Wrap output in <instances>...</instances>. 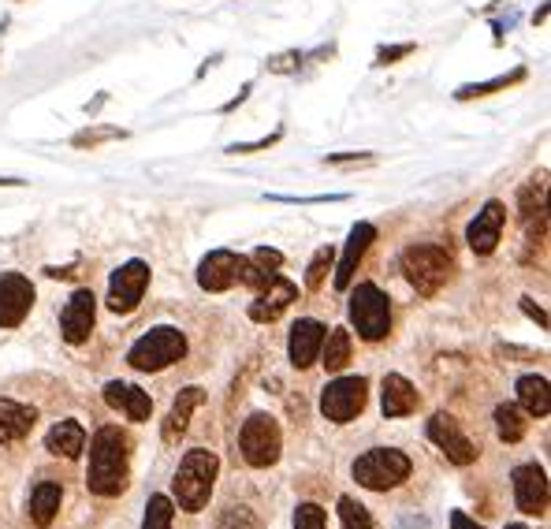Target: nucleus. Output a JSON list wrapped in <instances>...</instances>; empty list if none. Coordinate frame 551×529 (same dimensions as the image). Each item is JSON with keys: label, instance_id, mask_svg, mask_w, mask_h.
I'll use <instances>...</instances> for the list:
<instances>
[{"label": "nucleus", "instance_id": "obj_1", "mask_svg": "<svg viewBox=\"0 0 551 529\" xmlns=\"http://www.w3.org/2000/svg\"><path fill=\"white\" fill-rule=\"evenodd\" d=\"M131 481V436L120 425H101L90 440V470H86V485L94 496H120Z\"/></svg>", "mask_w": 551, "mask_h": 529}, {"label": "nucleus", "instance_id": "obj_2", "mask_svg": "<svg viewBox=\"0 0 551 529\" xmlns=\"http://www.w3.org/2000/svg\"><path fill=\"white\" fill-rule=\"evenodd\" d=\"M216 474H220L216 451H205V448L187 451L172 481V492H175V500H179V507L190 511V515L205 511V507H209V496H213Z\"/></svg>", "mask_w": 551, "mask_h": 529}, {"label": "nucleus", "instance_id": "obj_3", "mask_svg": "<svg viewBox=\"0 0 551 529\" xmlns=\"http://www.w3.org/2000/svg\"><path fill=\"white\" fill-rule=\"evenodd\" d=\"M183 354H187V336L172 325H157L149 328L142 340H135V347L127 351V366L138 373H161V369L175 366Z\"/></svg>", "mask_w": 551, "mask_h": 529}, {"label": "nucleus", "instance_id": "obj_4", "mask_svg": "<svg viewBox=\"0 0 551 529\" xmlns=\"http://www.w3.org/2000/svg\"><path fill=\"white\" fill-rule=\"evenodd\" d=\"M451 272H455V261L447 254L444 246H432V243H417L410 246L403 254V276L410 280L417 295H436L440 287L451 280Z\"/></svg>", "mask_w": 551, "mask_h": 529}, {"label": "nucleus", "instance_id": "obj_5", "mask_svg": "<svg viewBox=\"0 0 551 529\" xmlns=\"http://www.w3.org/2000/svg\"><path fill=\"white\" fill-rule=\"evenodd\" d=\"M354 481L369 492H388L399 489L406 477H410V459L399 448H369L365 455L354 459L350 466Z\"/></svg>", "mask_w": 551, "mask_h": 529}, {"label": "nucleus", "instance_id": "obj_6", "mask_svg": "<svg viewBox=\"0 0 551 529\" xmlns=\"http://www.w3.org/2000/svg\"><path fill=\"white\" fill-rule=\"evenodd\" d=\"M350 325L358 328V336L369 343L384 340L391 332V302L377 284H358L350 291Z\"/></svg>", "mask_w": 551, "mask_h": 529}, {"label": "nucleus", "instance_id": "obj_7", "mask_svg": "<svg viewBox=\"0 0 551 529\" xmlns=\"http://www.w3.org/2000/svg\"><path fill=\"white\" fill-rule=\"evenodd\" d=\"M239 448H242V459L250 462V466H257V470L276 466L283 451L280 421L272 418V414H250V418L242 421Z\"/></svg>", "mask_w": 551, "mask_h": 529}, {"label": "nucleus", "instance_id": "obj_8", "mask_svg": "<svg viewBox=\"0 0 551 529\" xmlns=\"http://www.w3.org/2000/svg\"><path fill=\"white\" fill-rule=\"evenodd\" d=\"M365 399H369V380L339 377L321 392V414L328 421H336V425H347L365 410Z\"/></svg>", "mask_w": 551, "mask_h": 529}, {"label": "nucleus", "instance_id": "obj_9", "mask_svg": "<svg viewBox=\"0 0 551 529\" xmlns=\"http://www.w3.org/2000/svg\"><path fill=\"white\" fill-rule=\"evenodd\" d=\"M146 287H149V265L131 258L127 265H120V269L112 272V280H108V310L135 313L138 306H142Z\"/></svg>", "mask_w": 551, "mask_h": 529}, {"label": "nucleus", "instance_id": "obj_10", "mask_svg": "<svg viewBox=\"0 0 551 529\" xmlns=\"http://www.w3.org/2000/svg\"><path fill=\"white\" fill-rule=\"evenodd\" d=\"M425 433H429V440L436 444V448L444 451L447 462H455V466H470V462H477V455H481L477 444L462 433V425H458L451 414H432Z\"/></svg>", "mask_w": 551, "mask_h": 529}, {"label": "nucleus", "instance_id": "obj_11", "mask_svg": "<svg viewBox=\"0 0 551 529\" xmlns=\"http://www.w3.org/2000/svg\"><path fill=\"white\" fill-rule=\"evenodd\" d=\"M511 485H514V503H518L522 515L540 518L548 511V474H544V466H537V462L514 466Z\"/></svg>", "mask_w": 551, "mask_h": 529}, {"label": "nucleus", "instance_id": "obj_12", "mask_svg": "<svg viewBox=\"0 0 551 529\" xmlns=\"http://www.w3.org/2000/svg\"><path fill=\"white\" fill-rule=\"evenodd\" d=\"M34 306V284L23 272H0V328H19Z\"/></svg>", "mask_w": 551, "mask_h": 529}, {"label": "nucleus", "instance_id": "obj_13", "mask_svg": "<svg viewBox=\"0 0 551 529\" xmlns=\"http://www.w3.org/2000/svg\"><path fill=\"white\" fill-rule=\"evenodd\" d=\"M94 321H97V299L90 287H79L75 295L68 299L64 313H60V336L71 343V347H79V343L90 340V332H94Z\"/></svg>", "mask_w": 551, "mask_h": 529}, {"label": "nucleus", "instance_id": "obj_14", "mask_svg": "<svg viewBox=\"0 0 551 529\" xmlns=\"http://www.w3.org/2000/svg\"><path fill=\"white\" fill-rule=\"evenodd\" d=\"M503 224H507V209H503V202H496V198H492V202H484V209L473 217L470 228H466V243H470L473 254L488 258V254L499 246Z\"/></svg>", "mask_w": 551, "mask_h": 529}, {"label": "nucleus", "instance_id": "obj_15", "mask_svg": "<svg viewBox=\"0 0 551 529\" xmlns=\"http://www.w3.org/2000/svg\"><path fill=\"white\" fill-rule=\"evenodd\" d=\"M298 299V287L291 284V280H283L280 272L272 276L269 284L257 291V299L250 302V321H257V325H272L276 317H280L291 302Z\"/></svg>", "mask_w": 551, "mask_h": 529}, {"label": "nucleus", "instance_id": "obj_16", "mask_svg": "<svg viewBox=\"0 0 551 529\" xmlns=\"http://www.w3.org/2000/svg\"><path fill=\"white\" fill-rule=\"evenodd\" d=\"M239 269H242V254H235V250H213V254L198 265V284H202V291L220 295V291L239 284Z\"/></svg>", "mask_w": 551, "mask_h": 529}, {"label": "nucleus", "instance_id": "obj_17", "mask_svg": "<svg viewBox=\"0 0 551 529\" xmlns=\"http://www.w3.org/2000/svg\"><path fill=\"white\" fill-rule=\"evenodd\" d=\"M324 332L328 328L313 317H302L295 321L291 328V340H287V354H291V366L295 369H310L317 358H321V343H324Z\"/></svg>", "mask_w": 551, "mask_h": 529}, {"label": "nucleus", "instance_id": "obj_18", "mask_svg": "<svg viewBox=\"0 0 551 529\" xmlns=\"http://www.w3.org/2000/svg\"><path fill=\"white\" fill-rule=\"evenodd\" d=\"M373 239H377V228H373V224H354V228H350V239L347 246H343V258H339V269H336L339 291H347V287L354 284V272L362 265L365 250L373 246Z\"/></svg>", "mask_w": 551, "mask_h": 529}, {"label": "nucleus", "instance_id": "obj_19", "mask_svg": "<svg viewBox=\"0 0 551 529\" xmlns=\"http://www.w3.org/2000/svg\"><path fill=\"white\" fill-rule=\"evenodd\" d=\"M105 403L112 410L127 414L131 421H149V414H153V399H149V392H142V388H135V384H127V380H108Z\"/></svg>", "mask_w": 551, "mask_h": 529}, {"label": "nucleus", "instance_id": "obj_20", "mask_svg": "<svg viewBox=\"0 0 551 529\" xmlns=\"http://www.w3.org/2000/svg\"><path fill=\"white\" fill-rule=\"evenodd\" d=\"M417 388L403 373H388L384 384H380V410H384V418H406V414H414L417 410Z\"/></svg>", "mask_w": 551, "mask_h": 529}, {"label": "nucleus", "instance_id": "obj_21", "mask_svg": "<svg viewBox=\"0 0 551 529\" xmlns=\"http://www.w3.org/2000/svg\"><path fill=\"white\" fill-rule=\"evenodd\" d=\"M205 403V388H198V384H190V388H183L179 392V399L172 403V410H168V418H164V444H175L179 436L187 433V425H190V414L202 407Z\"/></svg>", "mask_w": 551, "mask_h": 529}, {"label": "nucleus", "instance_id": "obj_22", "mask_svg": "<svg viewBox=\"0 0 551 529\" xmlns=\"http://www.w3.org/2000/svg\"><path fill=\"white\" fill-rule=\"evenodd\" d=\"M34 421H38L34 407H23V403H15V399H0V444L27 440Z\"/></svg>", "mask_w": 551, "mask_h": 529}, {"label": "nucleus", "instance_id": "obj_23", "mask_svg": "<svg viewBox=\"0 0 551 529\" xmlns=\"http://www.w3.org/2000/svg\"><path fill=\"white\" fill-rule=\"evenodd\" d=\"M82 448H86V429H82L75 418L56 421L53 429L45 433V451H49V455H60V459H79Z\"/></svg>", "mask_w": 551, "mask_h": 529}, {"label": "nucleus", "instance_id": "obj_24", "mask_svg": "<svg viewBox=\"0 0 551 529\" xmlns=\"http://www.w3.org/2000/svg\"><path fill=\"white\" fill-rule=\"evenodd\" d=\"M60 500H64V489L56 481H38L34 492H30V522L38 529L53 526L56 511H60Z\"/></svg>", "mask_w": 551, "mask_h": 529}, {"label": "nucleus", "instance_id": "obj_25", "mask_svg": "<svg viewBox=\"0 0 551 529\" xmlns=\"http://www.w3.org/2000/svg\"><path fill=\"white\" fill-rule=\"evenodd\" d=\"M514 392H518V403H522V410L529 414V418H548V377H537V373H525V377H518V384H514Z\"/></svg>", "mask_w": 551, "mask_h": 529}, {"label": "nucleus", "instance_id": "obj_26", "mask_svg": "<svg viewBox=\"0 0 551 529\" xmlns=\"http://www.w3.org/2000/svg\"><path fill=\"white\" fill-rule=\"evenodd\" d=\"M350 351H354V340H350L347 328H332V332H324L321 366L328 369V373H339V369H347Z\"/></svg>", "mask_w": 551, "mask_h": 529}, {"label": "nucleus", "instance_id": "obj_27", "mask_svg": "<svg viewBox=\"0 0 551 529\" xmlns=\"http://www.w3.org/2000/svg\"><path fill=\"white\" fill-rule=\"evenodd\" d=\"M544 194H548V172L533 176L522 187V194H518V209H522V220H533V217H544V213H548V209H544Z\"/></svg>", "mask_w": 551, "mask_h": 529}, {"label": "nucleus", "instance_id": "obj_28", "mask_svg": "<svg viewBox=\"0 0 551 529\" xmlns=\"http://www.w3.org/2000/svg\"><path fill=\"white\" fill-rule=\"evenodd\" d=\"M525 429H529V425H525L522 410L514 407V403H499V407H496V433H499V440H503V444H518V440L525 436Z\"/></svg>", "mask_w": 551, "mask_h": 529}, {"label": "nucleus", "instance_id": "obj_29", "mask_svg": "<svg viewBox=\"0 0 551 529\" xmlns=\"http://www.w3.org/2000/svg\"><path fill=\"white\" fill-rule=\"evenodd\" d=\"M525 71H511V75H499V79H488V82H470V86H458L455 97L458 101H473V97H488L496 94V90H507V86H514V82H522Z\"/></svg>", "mask_w": 551, "mask_h": 529}, {"label": "nucleus", "instance_id": "obj_30", "mask_svg": "<svg viewBox=\"0 0 551 529\" xmlns=\"http://www.w3.org/2000/svg\"><path fill=\"white\" fill-rule=\"evenodd\" d=\"M120 138H127L123 127H101V123H94V127H86L79 135H71V146L75 150H94V146H105V142H120Z\"/></svg>", "mask_w": 551, "mask_h": 529}, {"label": "nucleus", "instance_id": "obj_31", "mask_svg": "<svg viewBox=\"0 0 551 529\" xmlns=\"http://www.w3.org/2000/svg\"><path fill=\"white\" fill-rule=\"evenodd\" d=\"M172 518H175V503L168 500V496H149L142 529H172Z\"/></svg>", "mask_w": 551, "mask_h": 529}, {"label": "nucleus", "instance_id": "obj_32", "mask_svg": "<svg viewBox=\"0 0 551 529\" xmlns=\"http://www.w3.org/2000/svg\"><path fill=\"white\" fill-rule=\"evenodd\" d=\"M339 522L343 529H373V518L354 496H339Z\"/></svg>", "mask_w": 551, "mask_h": 529}, {"label": "nucleus", "instance_id": "obj_33", "mask_svg": "<svg viewBox=\"0 0 551 529\" xmlns=\"http://www.w3.org/2000/svg\"><path fill=\"white\" fill-rule=\"evenodd\" d=\"M332 261H336V250H332V246H321V250L313 254L310 269H306V287H310V291H317V287L324 284V276L332 272Z\"/></svg>", "mask_w": 551, "mask_h": 529}, {"label": "nucleus", "instance_id": "obj_34", "mask_svg": "<svg viewBox=\"0 0 551 529\" xmlns=\"http://www.w3.org/2000/svg\"><path fill=\"white\" fill-rule=\"evenodd\" d=\"M295 529H328V515H324V507H317V503H298Z\"/></svg>", "mask_w": 551, "mask_h": 529}, {"label": "nucleus", "instance_id": "obj_35", "mask_svg": "<svg viewBox=\"0 0 551 529\" xmlns=\"http://www.w3.org/2000/svg\"><path fill=\"white\" fill-rule=\"evenodd\" d=\"M216 529H257V518L250 515V507H228Z\"/></svg>", "mask_w": 551, "mask_h": 529}, {"label": "nucleus", "instance_id": "obj_36", "mask_svg": "<svg viewBox=\"0 0 551 529\" xmlns=\"http://www.w3.org/2000/svg\"><path fill=\"white\" fill-rule=\"evenodd\" d=\"M302 60H306L302 53H280V56H269L265 68H269L272 75H291V71L302 68Z\"/></svg>", "mask_w": 551, "mask_h": 529}, {"label": "nucleus", "instance_id": "obj_37", "mask_svg": "<svg viewBox=\"0 0 551 529\" xmlns=\"http://www.w3.org/2000/svg\"><path fill=\"white\" fill-rule=\"evenodd\" d=\"M283 138V131H272V135L265 138H257V142H235V146H228L231 157H239V153H261V150H269V146H276Z\"/></svg>", "mask_w": 551, "mask_h": 529}, {"label": "nucleus", "instance_id": "obj_38", "mask_svg": "<svg viewBox=\"0 0 551 529\" xmlns=\"http://www.w3.org/2000/svg\"><path fill=\"white\" fill-rule=\"evenodd\" d=\"M250 261H254L257 269H265V272H276L283 265V254L280 250H269V246H257L254 254H250Z\"/></svg>", "mask_w": 551, "mask_h": 529}, {"label": "nucleus", "instance_id": "obj_39", "mask_svg": "<svg viewBox=\"0 0 551 529\" xmlns=\"http://www.w3.org/2000/svg\"><path fill=\"white\" fill-rule=\"evenodd\" d=\"M269 202H287V205H324V202H347V194H317V198H287V194H269Z\"/></svg>", "mask_w": 551, "mask_h": 529}, {"label": "nucleus", "instance_id": "obj_40", "mask_svg": "<svg viewBox=\"0 0 551 529\" xmlns=\"http://www.w3.org/2000/svg\"><path fill=\"white\" fill-rule=\"evenodd\" d=\"M414 49H417L414 41H406V45H391V49H380V53H377V64H380V68H388V64H395V60L410 56Z\"/></svg>", "mask_w": 551, "mask_h": 529}, {"label": "nucleus", "instance_id": "obj_41", "mask_svg": "<svg viewBox=\"0 0 551 529\" xmlns=\"http://www.w3.org/2000/svg\"><path fill=\"white\" fill-rule=\"evenodd\" d=\"M373 161V153H328L324 164H369Z\"/></svg>", "mask_w": 551, "mask_h": 529}, {"label": "nucleus", "instance_id": "obj_42", "mask_svg": "<svg viewBox=\"0 0 551 529\" xmlns=\"http://www.w3.org/2000/svg\"><path fill=\"white\" fill-rule=\"evenodd\" d=\"M522 310L529 313V317H533V321H537L540 328H548V313L540 310V306H537V302H533V299H529V295H525V299H522Z\"/></svg>", "mask_w": 551, "mask_h": 529}, {"label": "nucleus", "instance_id": "obj_43", "mask_svg": "<svg viewBox=\"0 0 551 529\" xmlns=\"http://www.w3.org/2000/svg\"><path fill=\"white\" fill-rule=\"evenodd\" d=\"M451 529H484V526H477L466 511H451Z\"/></svg>", "mask_w": 551, "mask_h": 529}, {"label": "nucleus", "instance_id": "obj_44", "mask_svg": "<svg viewBox=\"0 0 551 529\" xmlns=\"http://www.w3.org/2000/svg\"><path fill=\"white\" fill-rule=\"evenodd\" d=\"M250 90H254V86H250V82H246V86H242V90H239V97H231L228 105H224V112H231V109H239L242 101H246V94H250Z\"/></svg>", "mask_w": 551, "mask_h": 529}, {"label": "nucleus", "instance_id": "obj_45", "mask_svg": "<svg viewBox=\"0 0 551 529\" xmlns=\"http://www.w3.org/2000/svg\"><path fill=\"white\" fill-rule=\"evenodd\" d=\"M0 187H23V179H12V176H0Z\"/></svg>", "mask_w": 551, "mask_h": 529}, {"label": "nucleus", "instance_id": "obj_46", "mask_svg": "<svg viewBox=\"0 0 551 529\" xmlns=\"http://www.w3.org/2000/svg\"><path fill=\"white\" fill-rule=\"evenodd\" d=\"M507 529H529V526H518V522H511V526H507Z\"/></svg>", "mask_w": 551, "mask_h": 529}]
</instances>
